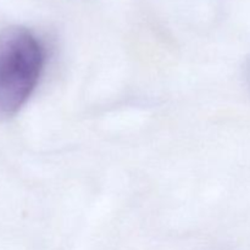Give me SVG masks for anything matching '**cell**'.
Listing matches in <instances>:
<instances>
[{"mask_svg": "<svg viewBox=\"0 0 250 250\" xmlns=\"http://www.w3.org/2000/svg\"><path fill=\"white\" fill-rule=\"evenodd\" d=\"M45 62L41 39L26 27L0 31V121L22 109L39 82Z\"/></svg>", "mask_w": 250, "mask_h": 250, "instance_id": "1", "label": "cell"}]
</instances>
